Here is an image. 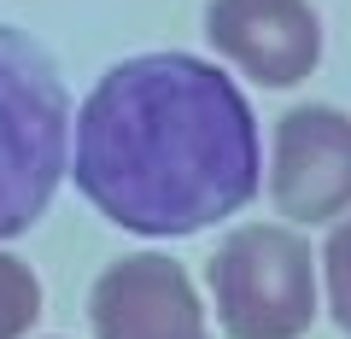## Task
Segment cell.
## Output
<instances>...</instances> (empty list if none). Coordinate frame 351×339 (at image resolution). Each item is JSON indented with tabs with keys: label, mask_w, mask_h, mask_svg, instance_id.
Listing matches in <instances>:
<instances>
[{
	"label": "cell",
	"mask_w": 351,
	"mask_h": 339,
	"mask_svg": "<svg viewBox=\"0 0 351 339\" xmlns=\"http://www.w3.org/2000/svg\"><path fill=\"white\" fill-rule=\"evenodd\" d=\"M82 199L129 234H193L258 193V123L234 76L193 53H141L100 76L71 123Z\"/></svg>",
	"instance_id": "cell-1"
},
{
	"label": "cell",
	"mask_w": 351,
	"mask_h": 339,
	"mask_svg": "<svg viewBox=\"0 0 351 339\" xmlns=\"http://www.w3.org/2000/svg\"><path fill=\"white\" fill-rule=\"evenodd\" d=\"M71 170V94L36 36L0 24V240L24 234Z\"/></svg>",
	"instance_id": "cell-2"
},
{
	"label": "cell",
	"mask_w": 351,
	"mask_h": 339,
	"mask_svg": "<svg viewBox=\"0 0 351 339\" xmlns=\"http://www.w3.org/2000/svg\"><path fill=\"white\" fill-rule=\"evenodd\" d=\"M211 304L234 339H299L316 322L311 246L293 228L246 223L211 251Z\"/></svg>",
	"instance_id": "cell-3"
},
{
	"label": "cell",
	"mask_w": 351,
	"mask_h": 339,
	"mask_svg": "<svg viewBox=\"0 0 351 339\" xmlns=\"http://www.w3.org/2000/svg\"><path fill=\"white\" fill-rule=\"evenodd\" d=\"M269 199L293 223H334L351 211V117L334 105H299L276 123Z\"/></svg>",
	"instance_id": "cell-4"
},
{
	"label": "cell",
	"mask_w": 351,
	"mask_h": 339,
	"mask_svg": "<svg viewBox=\"0 0 351 339\" xmlns=\"http://www.w3.org/2000/svg\"><path fill=\"white\" fill-rule=\"evenodd\" d=\"M88 322L100 339H211L188 269L158 251L117 258L88 287Z\"/></svg>",
	"instance_id": "cell-5"
},
{
	"label": "cell",
	"mask_w": 351,
	"mask_h": 339,
	"mask_svg": "<svg viewBox=\"0 0 351 339\" xmlns=\"http://www.w3.org/2000/svg\"><path fill=\"white\" fill-rule=\"evenodd\" d=\"M205 41L263 88H293L322 59V24L311 0H211Z\"/></svg>",
	"instance_id": "cell-6"
},
{
	"label": "cell",
	"mask_w": 351,
	"mask_h": 339,
	"mask_svg": "<svg viewBox=\"0 0 351 339\" xmlns=\"http://www.w3.org/2000/svg\"><path fill=\"white\" fill-rule=\"evenodd\" d=\"M41 316V287L29 275V264L0 251V339H24Z\"/></svg>",
	"instance_id": "cell-7"
},
{
	"label": "cell",
	"mask_w": 351,
	"mask_h": 339,
	"mask_svg": "<svg viewBox=\"0 0 351 339\" xmlns=\"http://www.w3.org/2000/svg\"><path fill=\"white\" fill-rule=\"evenodd\" d=\"M322 287H328V316L351 334V211L334 223L322 246Z\"/></svg>",
	"instance_id": "cell-8"
}]
</instances>
